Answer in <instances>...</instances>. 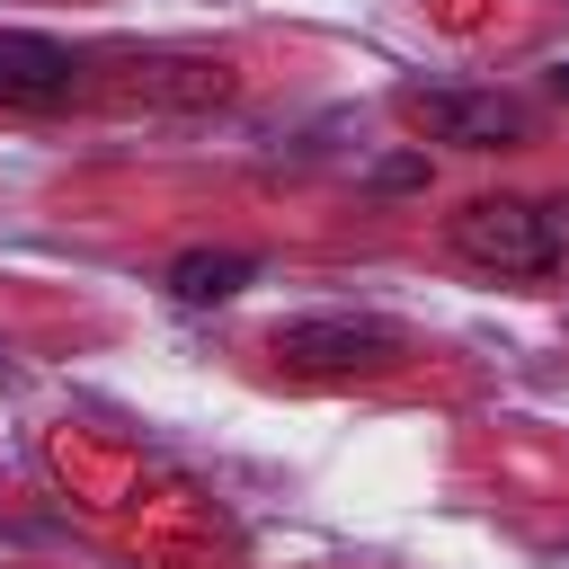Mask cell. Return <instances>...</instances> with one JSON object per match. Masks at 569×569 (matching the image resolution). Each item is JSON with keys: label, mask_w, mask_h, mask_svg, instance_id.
Instances as JSON below:
<instances>
[{"label": "cell", "mask_w": 569, "mask_h": 569, "mask_svg": "<svg viewBox=\"0 0 569 569\" xmlns=\"http://www.w3.org/2000/svg\"><path fill=\"white\" fill-rule=\"evenodd\" d=\"M249 276H258V258H249V249H187V258H169V302L213 311V302H231Z\"/></svg>", "instance_id": "obj_5"}, {"label": "cell", "mask_w": 569, "mask_h": 569, "mask_svg": "<svg viewBox=\"0 0 569 569\" xmlns=\"http://www.w3.org/2000/svg\"><path fill=\"white\" fill-rule=\"evenodd\" d=\"M276 356L293 373H382L409 356V329L373 311H302V320H276Z\"/></svg>", "instance_id": "obj_2"}, {"label": "cell", "mask_w": 569, "mask_h": 569, "mask_svg": "<svg viewBox=\"0 0 569 569\" xmlns=\"http://www.w3.org/2000/svg\"><path fill=\"white\" fill-rule=\"evenodd\" d=\"M551 89H560V98H569V62H560V71H551Z\"/></svg>", "instance_id": "obj_6"}, {"label": "cell", "mask_w": 569, "mask_h": 569, "mask_svg": "<svg viewBox=\"0 0 569 569\" xmlns=\"http://www.w3.org/2000/svg\"><path fill=\"white\" fill-rule=\"evenodd\" d=\"M400 116L427 133V142H462V151H498V142H525V98H498V89H409Z\"/></svg>", "instance_id": "obj_3"}, {"label": "cell", "mask_w": 569, "mask_h": 569, "mask_svg": "<svg viewBox=\"0 0 569 569\" xmlns=\"http://www.w3.org/2000/svg\"><path fill=\"white\" fill-rule=\"evenodd\" d=\"M445 240H453V258L480 267V276H560V258H569L560 222H551L533 196H471V204L445 222Z\"/></svg>", "instance_id": "obj_1"}, {"label": "cell", "mask_w": 569, "mask_h": 569, "mask_svg": "<svg viewBox=\"0 0 569 569\" xmlns=\"http://www.w3.org/2000/svg\"><path fill=\"white\" fill-rule=\"evenodd\" d=\"M80 98V53L53 44V36H27V27H0V107H71Z\"/></svg>", "instance_id": "obj_4"}]
</instances>
